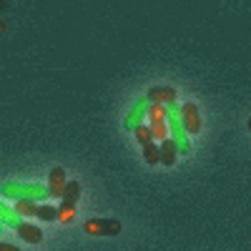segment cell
<instances>
[{"mask_svg":"<svg viewBox=\"0 0 251 251\" xmlns=\"http://www.w3.org/2000/svg\"><path fill=\"white\" fill-rule=\"evenodd\" d=\"M166 126H169V133H171V141L176 146V153L188 156L191 153V133L186 131V126L181 121V108L176 106V103H169V106H166Z\"/></svg>","mask_w":251,"mask_h":251,"instance_id":"6da1fadb","label":"cell"},{"mask_svg":"<svg viewBox=\"0 0 251 251\" xmlns=\"http://www.w3.org/2000/svg\"><path fill=\"white\" fill-rule=\"evenodd\" d=\"M0 194L5 199H15V201H43L48 199V186L43 183H18V181H8L0 186Z\"/></svg>","mask_w":251,"mask_h":251,"instance_id":"7a4b0ae2","label":"cell"},{"mask_svg":"<svg viewBox=\"0 0 251 251\" xmlns=\"http://www.w3.org/2000/svg\"><path fill=\"white\" fill-rule=\"evenodd\" d=\"M149 111H151V100H149V96H141L133 106H131V111L126 113V118H123V128L126 131H136L138 126H143V118L149 116Z\"/></svg>","mask_w":251,"mask_h":251,"instance_id":"3957f363","label":"cell"},{"mask_svg":"<svg viewBox=\"0 0 251 251\" xmlns=\"http://www.w3.org/2000/svg\"><path fill=\"white\" fill-rule=\"evenodd\" d=\"M83 231L91 236H116L121 234V221L116 219H88L83 224Z\"/></svg>","mask_w":251,"mask_h":251,"instance_id":"277c9868","label":"cell"},{"mask_svg":"<svg viewBox=\"0 0 251 251\" xmlns=\"http://www.w3.org/2000/svg\"><path fill=\"white\" fill-rule=\"evenodd\" d=\"M181 121L188 133H201V111L196 103H183L181 106Z\"/></svg>","mask_w":251,"mask_h":251,"instance_id":"5b68a950","label":"cell"},{"mask_svg":"<svg viewBox=\"0 0 251 251\" xmlns=\"http://www.w3.org/2000/svg\"><path fill=\"white\" fill-rule=\"evenodd\" d=\"M66 183H68V181H66V171H63L60 166H58V169H53L50 176H48V194H50L53 199H60Z\"/></svg>","mask_w":251,"mask_h":251,"instance_id":"8992f818","label":"cell"},{"mask_svg":"<svg viewBox=\"0 0 251 251\" xmlns=\"http://www.w3.org/2000/svg\"><path fill=\"white\" fill-rule=\"evenodd\" d=\"M146 96H149L151 103H163V106H169V103H176V91L169 88V86H153Z\"/></svg>","mask_w":251,"mask_h":251,"instance_id":"52a82bcc","label":"cell"},{"mask_svg":"<svg viewBox=\"0 0 251 251\" xmlns=\"http://www.w3.org/2000/svg\"><path fill=\"white\" fill-rule=\"evenodd\" d=\"M18 234H20V239L28 241V244H40V241H43V231H40L38 226H33V224H23V221H20Z\"/></svg>","mask_w":251,"mask_h":251,"instance_id":"ba28073f","label":"cell"},{"mask_svg":"<svg viewBox=\"0 0 251 251\" xmlns=\"http://www.w3.org/2000/svg\"><path fill=\"white\" fill-rule=\"evenodd\" d=\"M158 163H163V166H174V161H176V146H174V141L171 138H166V141H161V146H158Z\"/></svg>","mask_w":251,"mask_h":251,"instance_id":"9c48e42d","label":"cell"},{"mask_svg":"<svg viewBox=\"0 0 251 251\" xmlns=\"http://www.w3.org/2000/svg\"><path fill=\"white\" fill-rule=\"evenodd\" d=\"M78 199H80V183H78V181H68L66 188H63L60 201H63V203H68V206H75Z\"/></svg>","mask_w":251,"mask_h":251,"instance_id":"30bf717a","label":"cell"},{"mask_svg":"<svg viewBox=\"0 0 251 251\" xmlns=\"http://www.w3.org/2000/svg\"><path fill=\"white\" fill-rule=\"evenodd\" d=\"M0 224H8V226H20V216L13 211V208H8L5 203H0Z\"/></svg>","mask_w":251,"mask_h":251,"instance_id":"8fae6325","label":"cell"},{"mask_svg":"<svg viewBox=\"0 0 251 251\" xmlns=\"http://www.w3.org/2000/svg\"><path fill=\"white\" fill-rule=\"evenodd\" d=\"M35 216H38L40 221H55V219H58V208H55V206H48V203H38Z\"/></svg>","mask_w":251,"mask_h":251,"instance_id":"7c38bea8","label":"cell"},{"mask_svg":"<svg viewBox=\"0 0 251 251\" xmlns=\"http://www.w3.org/2000/svg\"><path fill=\"white\" fill-rule=\"evenodd\" d=\"M35 208H38L35 201H15L13 211H15L18 216H35Z\"/></svg>","mask_w":251,"mask_h":251,"instance_id":"4fadbf2b","label":"cell"},{"mask_svg":"<svg viewBox=\"0 0 251 251\" xmlns=\"http://www.w3.org/2000/svg\"><path fill=\"white\" fill-rule=\"evenodd\" d=\"M143 158H146V163H151V166L158 163L161 156H158V146H156V141H151V143H146V146H143Z\"/></svg>","mask_w":251,"mask_h":251,"instance_id":"5bb4252c","label":"cell"},{"mask_svg":"<svg viewBox=\"0 0 251 251\" xmlns=\"http://www.w3.org/2000/svg\"><path fill=\"white\" fill-rule=\"evenodd\" d=\"M151 136H153V141H166V136H169V126H166V121H153Z\"/></svg>","mask_w":251,"mask_h":251,"instance_id":"9a60e30c","label":"cell"},{"mask_svg":"<svg viewBox=\"0 0 251 251\" xmlns=\"http://www.w3.org/2000/svg\"><path fill=\"white\" fill-rule=\"evenodd\" d=\"M58 219H60L63 224H71V221L75 219V206H68V203H63V201H60V208H58Z\"/></svg>","mask_w":251,"mask_h":251,"instance_id":"2e32d148","label":"cell"},{"mask_svg":"<svg viewBox=\"0 0 251 251\" xmlns=\"http://www.w3.org/2000/svg\"><path fill=\"white\" fill-rule=\"evenodd\" d=\"M149 116H151V121H166V106L163 103H151Z\"/></svg>","mask_w":251,"mask_h":251,"instance_id":"e0dca14e","label":"cell"},{"mask_svg":"<svg viewBox=\"0 0 251 251\" xmlns=\"http://www.w3.org/2000/svg\"><path fill=\"white\" fill-rule=\"evenodd\" d=\"M133 133H136V138H138V143H141V146H146V143H151V141H153L151 128H146V126H138V128H136Z\"/></svg>","mask_w":251,"mask_h":251,"instance_id":"ac0fdd59","label":"cell"},{"mask_svg":"<svg viewBox=\"0 0 251 251\" xmlns=\"http://www.w3.org/2000/svg\"><path fill=\"white\" fill-rule=\"evenodd\" d=\"M0 251H20V249L13 246V244H0Z\"/></svg>","mask_w":251,"mask_h":251,"instance_id":"d6986e66","label":"cell"},{"mask_svg":"<svg viewBox=\"0 0 251 251\" xmlns=\"http://www.w3.org/2000/svg\"><path fill=\"white\" fill-rule=\"evenodd\" d=\"M249 131H251V118H249Z\"/></svg>","mask_w":251,"mask_h":251,"instance_id":"ffe728a7","label":"cell"},{"mask_svg":"<svg viewBox=\"0 0 251 251\" xmlns=\"http://www.w3.org/2000/svg\"><path fill=\"white\" fill-rule=\"evenodd\" d=\"M0 231H3V224H0Z\"/></svg>","mask_w":251,"mask_h":251,"instance_id":"44dd1931","label":"cell"}]
</instances>
